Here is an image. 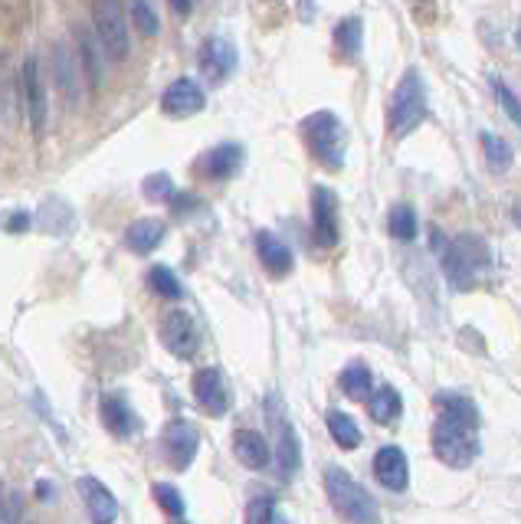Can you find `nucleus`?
<instances>
[{"label":"nucleus","instance_id":"f257e3e1","mask_svg":"<svg viewBox=\"0 0 521 524\" xmlns=\"http://www.w3.org/2000/svg\"><path fill=\"white\" fill-rule=\"evenodd\" d=\"M440 416L433 423V452L449 469H469L479 456V413L476 403L459 393H440L436 397Z\"/></svg>","mask_w":521,"mask_h":524},{"label":"nucleus","instance_id":"f03ea898","mask_svg":"<svg viewBox=\"0 0 521 524\" xmlns=\"http://www.w3.org/2000/svg\"><path fill=\"white\" fill-rule=\"evenodd\" d=\"M302 138H305V145H309L312 158H318L322 168L341 171L345 154H348V128L335 112H328V109L312 112L302 122Z\"/></svg>","mask_w":521,"mask_h":524},{"label":"nucleus","instance_id":"7ed1b4c3","mask_svg":"<svg viewBox=\"0 0 521 524\" xmlns=\"http://www.w3.org/2000/svg\"><path fill=\"white\" fill-rule=\"evenodd\" d=\"M426 118V82L417 69H407L404 79L397 82L394 99H390V135L407 138L413 128Z\"/></svg>","mask_w":521,"mask_h":524},{"label":"nucleus","instance_id":"20e7f679","mask_svg":"<svg viewBox=\"0 0 521 524\" xmlns=\"http://www.w3.org/2000/svg\"><path fill=\"white\" fill-rule=\"evenodd\" d=\"M92 27H96V37L112 63L128 59V53H132V33H128L125 0H92Z\"/></svg>","mask_w":521,"mask_h":524},{"label":"nucleus","instance_id":"39448f33","mask_svg":"<svg viewBox=\"0 0 521 524\" xmlns=\"http://www.w3.org/2000/svg\"><path fill=\"white\" fill-rule=\"evenodd\" d=\"M485 266H489V249L479 236H456L443 253V272L456 289H472Z\"/></svg>","mask_w":521,"mask_h":524},{"label":"nucleus","instance_id":"423d86ee","mask_svg":"<svg viewBox=\"0 0 521 524\" xmlns=\"http://www.w3.org/2000/svg\"><path fill=\"white\" fill-rule=\"evenodd\" d=\"M325 488H328V498L331 505L341 518H348L354 524H367V521H377L374 518V502L364 488L351 479L345 469H328L325 472Z\"/></svg>","mask_w":521,"mask_h":524},{"label":"nucleus","instance_id":"0eeeda50","mask_svg":"<svg viewBox=\"0 0 521 524\" xmlns=\"http://www.w3.org/2000/svg\"><path fill=\"white\" fill-rule=\"evenodd\" d=\"M20 102H23V112H27L30 131L40 138L46 128V118H50V102H46V79L37 56H27L20 66Z\"/></svg>","mask_w":521,"mask_h":524},{"label":"nucleus","instance_id":"6e6552de","mask_svg":"<svg viewBox=\"0 0 521 524\" xmlns=\"http://www.w3.org/2000/svg\"><path fill=\"white\" fill-rule=\"evenodd\" d=\"M312 233H315V243L322 249L338 246L341 240V223H338V197L335 190L318 184L312 190Z\"/></svg>","mask_w":521,"mask_h":524},{"label":"nucleus","instance_id":"1a4fd4ad","mask_svg":"<svg viewBox=\"0 0 521 524\" xmlns=\"http://www.w3.org/2000/svg\"><path fill=\"white\" fill-rule=\"evenodd\" d=\"M161 344L174 357H181V361L194 357L197 348H200V331L194 325V318L187 312H181V308H174V312L164 315L161 318Z\"/></svg>","mask_w":521,"mask_h":524},{"label":"nucleus","instance_id":"9d476101","mask_svg":"<svg viewBox=\"0 0 521 524\" xmlns=\"http://www.w3.org/2000/svg\"><path fill=\"white\" fill-rule=\"evenodd\" d=\"M164 456H168V462L174 469H187L197 456V446H200V433L194 423L187 420H171L168 426H164Z\"/></svg>","mask_w":521,"mask_h":524},{"label":"nucleus","instance_id":"9b49d317","mask_svg":"<svg viewBox=\"0 0 521 524\" xmlns=\"http://www.w3.org/2000/svg\"><path fill=\"white\" fill-rule=\"evenodd\" d=\"M197 63H200V73H204L210 82H223V79L233 76V69H236V63H240V56H236L230 40L207 37L204 43H200Z\"/></svg>","mask_w":521,"mask_h":524},{"label":"nucleus","instance_id":"f8f14e48","mask_svg":"<svg viewBox=\"0 0 521 524\" xmlns=\"http://www.w3.org/2000/svg\"><path fill=\"white\" fill-rule=\"evenodd\" d=\"M207 105L204 89L194 79H174L161 95V112L171 118H191Z\"/></svg>","mask_w":521,"mask_h":524},{"label":"nucleus","instance_id":"ddd939ff","mask_svg":"<svg viewBox=\"0 0 521 524\" xmlns=\"http://www.w3.org/2000/svg\"><path fill=\"white\" fill-rule=\"evenodd\" d=\"M76 488H79L82 502H86L92 524H115L118 521V498L96 479V475H82Z\"/></svg>","mask_w":521,"mask_h":524},{"label":"nucleus","instance_id":"4468645a","mask_svg":"<svg viewBox=\"0 0 521 524\" xmlns=\"http://www.w3.org/2000/svg\"><path fill=\"white\" fill-rule=\"evenodd\" d=\"M194 400L200 403V410L210 416H223L230 410V393H227V384H223L220 371L204 367V371L194 374Z\"/></svg>","mask_w":521,"mask_h":524},{"label":"nucleus","instance_id":"2eb2a0df","mask_svg":"<svg viewBox=\"0 0 521 524\" xmlns=\"http://www.w3.org/2000/svg\"><path fill=\"white\" fill-rule=\"evenodd\" d=\"M374 475H377V482H381L384 488H390V492H407V485H410V466H407L404 449H397V446L377 449V456H374Z\"/></svg>","mask_w":521,"mask_h":524},{"label":"nucleus","instance_id":"dca6fc26","mask_svg":"<svg viewBox=\"0 0 521 524\" xmlns=\"http://www.w3.org/2000/svg\"><path fill=\"white\" fill-rule=\"evenodd\" d=\"M243 145H236V141H223L213 151L204 154V161H200V171H204L210 181H227L236 171L243 168Z\"/></svg>","mask_w":521,"mask_h":524},{"label":"nucleus","instance_id":"f3484780","mask_svg":"<svg viewBox=\"0 0 521 524\" xmlns=\"http://www.w3.org/2000/svg\"><path fill=\"white\" fill-rule=\"evenodd\" d=\"M233 456L240 459V466L259 472V469L269 466V443L263 439V433H256V430H236L233 433Z\"/></svg>","mask_w":521,"mask_h":524},{"label":"nucleus","instance_id":"a211bd4d","mask_svg":"<svg viewBox=\"0 0 521 524\" xmlns=\"http://www.w3.org/2000/svg\"><path fill=\"white\" fill-rule=\"evenodd\" d=\"M79 66L82 63H76V56L69 53L63 43L53 50V79H56V86H59V92H63V99L69 105L79 102Z\"/></svg>","mask_w":521,"mask_h":524},{"label":"nucleus","instance_id":"6ab92c4d","mask_svg":"<svg viewBox=\"0 0 521 524\" xmlns=\"http://www.w3.org/2000/svg\"><path fill=\"white\" fill-rule=\"evenodd\" d=\"M272 430H276L279 436V469L282 475H295L299 472V459H302V452H299V439H295V430H292V423L282 416V410H272Z\"/></svg>","mask_w":521,"mask_h":524},{"label":"nucleus","instance_id":"aec40b11","mask_svg":"<svg viewBox=\"0 0 521 524\" xmlns=\"http://www.w3.org/2000/svg\"><path fill=\"white\" fill-rule=\"evenodd\" d=\"M256 253H259V262L272 272V276H286L292 269V249L279 240L276 233H256Z\"/></svg>","mask_w":521,"mask_h":524},{"label":"nucleus","instance_id":"412c9836","mask_svg":"<svg viewBox=\"0 0 521 524\" xmlns=\"http://www.w3.org/2000/svg\"><path fill=\"white\" fill-rule=\"evenodd\" d=\"M79 37H76V43H79V63H82V73H86V79H89V86L92 89H102V82H105V63H102V56H109L102 50V43H99V37L92 40L86 30H76Z\"/></svg>","mask_w":521,"mask_h":524},{"label":"nucleus","instance_id":"4be33fe9","mask_svg":"<svg viewBox=\"0 0 521 524\" xmlns=\"http://www.w3.org/2000/svg\"><path fill=\"white\" fill-rule=\"evenodd\" d=\"M99 416H102L105 430H109L112 436H118V439H125V436L135 433V413H132V407H128L122 397H102Z\"/></svg>","mask_w":521,"mask_h":524},{"label":"nucleus","instance_id":"5701e85b","mask_svg":"<svg viewBox=\"0 0 521 524\" xmlns=\"http://www.w3.org/2000/svg\"><path fill=\"white\" fill-rule=\"evenodd\" d=\"M164 233H168V226H164L161 220H135L132 226L125 230V243L132 253H151L155 246H161Z\"/></svg>","mask_w":521,"mask_h":524},{"label":"nucleus","instance_id":"b1692460","mask_svg":"<svg viewBox=\"0 0 521 524\" xmlns=\"http://www.w3.org/2000/svg\"><path fill=\"white\" fill-rule=\"evenodd\" d=\"M400 407H404V400H400V393L394 387H377L371 397H367V413H371L374 423H394L400 416Z\"/></svg>","mask_w":521,"mask_h":524},{"label":"nucleus","instance_id":"393cba45","mask_svg":"<svg viewBox=\"0 0 521 524\" xmlns=\"http://www.w3.org/2000/svg\"><path fill=\"white\" fill-rule=\"evenodd\" d=\"M328 433H331V439H335V446L345 449V452L361 446V426L354 423V416L341 413V410L328 413Z\"/></svg>","mask_w":521,"mask_h":524},{"label":"nucleus","instance_id":"a878e982","mask_svg":"<svg viewBox=\"0 0 521 524\" xmlns=\"http://www.w3.org/2000/svg\"><path fill=\"white\" fill-rule=\"evenodd\" d=\"M482 154H485V164H489L495 174H505L515 164L512 145H508L505 138L492 135V131H482Z\"/></svg>","mask_w":521,"mask_h":524},{"label":"nucleus","instance_id":"bb28decb","mask_svg":"<svg viewBox=\"0 0 521 524\" xmlns=\"http://www.w3.org/2000/svg\"><path fill=\"white\" fill-rule=\"evenodd\" d=\"M125 7H128V17H132L135 30L141 33V37H158L161 20H158V10L151 0H125Z\"/></svg>","mask_w":521,"mask_h":524},{"label":"nucleus","instance_id":"cd10ccee","mask_svg":"<svg viewBox=\"0 0 521 524\" xmlns=\"http://www.w3.org/2000/svg\"><path fill=\"white\" fill-rule=\"evenodd\" d=\"M341 390L348 393L351 400H367L371 397V371L364 364H351L341 371Z\"/></svg>","mask_w":521,"mask_h":524},{"label":"nucleus","instance_id":"c85d7f7f","mask_svg":"<svg viewBox=\"0 0 521 524\" xmlns=\"http://www.w3.org/2000/svg\"><path fill=\"white\" fill-rule=\"evenodd\" d=\"M390 233H394L397 240H404V243L417 240L420 223H417V213H413V207L400 204V207L390 210Z\"/></svg>","mask_w":521,"mask_h":524},{"label":"nucleus","instance_id":"c756f323","mask_svg":"<svg viewBox=\"0 0 521 524\" xmlns=\"http://www.w3.org/2000/svg\"><path fill=\"white\" fill-rule=\"evenodd\" d=\"M148 285H151V292L155 295H161V299H171V302H177L184 295V289H181V282H177V276L168 269V266H155L148 272Z\"/></svg>","mask_w":521,"mask_h":524},{"label":"nucleus","instance_id":"7c9ffc66","mask_svg":"<svg viewBox=\"0 0 521 524\" xmlns=\"http://www.w3.org/2000/svg\"><path fill=\"white\" fill-rule=\"evenodd\" d=\"M361 20L358 17H345L335 27V43H338V50L345 53V56H358L361 53Z\"/></svg>","mask_w":521,"mask_h":524},{"label":"nucleus","instance_id":"2f4dec72","mask_svg":"<svg viewBox=\"0 0 521 524\" xmlns=\"http://www.w3.org/2000/svg\"><path fill=\"white\" fill-rule=\"evenodd\" d=\"M492 92H495V102L502 105V112H505L508 118H512L515 128L521 131V99H518V95H515L512 89L505 86L502 79H495V82H492Z\"/></svg>","mask_w":521,"mask_h":524},{"label":"nucleus","instance_id":"473e14b6","mask_svg":"<svg viewBox=\"0 0 521 524\" xmlns=\"http://www.w3.org/2000/svg\"><path fill=\"white\" fill-rule=\"evenodd\" d=\"M155 502L164 508V515H171V518H184V498H181V492H177L174 485L158 482V485H155Z\"/></svg>","mask_w":521,"mask_h":524},{"label":"nucleus","instance_id":"72a5a7b5","mask_svg":"<svg viewBox=\"0 0 521 524\" xmlns=\"http://www.w3.org/2000/svg\"><path fill=\"white\" fill-rule=\"evenodd\" d=\"M243 524H276V505H272V498H253V502L246 505Z\"/></svg>","mask_w":521,"mask_h":524},{"label":"nucleus","instance_id":"f704fd0d","mask_svg":"<svg viewBox=\"0 0 521 524\" xmlns=\"http://www.w3.org/2000/svg\"><path fill=\"white\" fill-rule=\"evenodd\" d=\"M145 197L148 200H174V184H171V177L168 174H151L148 181H145Z\"/></svg>","mask_w":521,"mask_h":524},{"label":"nucleus","instance_id":"c9c22d12","mask_svg":"<svg viewBox=\"0 0 521 524\" xmlns=\"http://www.w3.org/2000/svg\"><path fill=\"white\" fill-rule=\"evenodd\" d=\"M168 4L177 17H191V10H194V0H168Z\"/></svg>","mask_w":521,"mask_h":524},{"label":"nucleus","instance_id":"e433bc0d","mask_svg":"<svg viewBox=\"0 0 521 524\" xmlns=\"http://www.w3.org/2000/svg\"><path fill=\"white\" fill-rule=\"evenodd\" d=\"M7 498H10V492L4 485H0V511H4V505H7Z\"/></svg>","mask_w":521,"mask_h":524},{"label":"nucleus","instance_id":"4c0bfd02","mask_svg":"<svg viewBox=\"0 0 521 524\" xmlns=\"http://www.w3.org/2000/svg\"><path fill=\"white\" fill-rule=\"evenodd\" d=\"M512 217H515V223L521 226V200H518V204L512 207Z\"/></svg>","mask_w":521,"mask_h":524},{"label":"nucleus","instance_id":"58836bf2","mask_svg":"<svg viewBox=\"0 0 521 524\" xmlns=\"http://www.w3.org/2000/svg\"><path fill=\"white\" fill-rule=\"evenodd\" d=\"M515 37H518V50H521V23H518V33H515Z\"/></svg>","mask_w":521,"mask_h":524},{"label":"nucleus","instance_id":"ea45409f","mask_svg":"<svg viewBox=\"0 0 521 524\" xmlns=\"http://www.w3.org/2000/svg\"><path fill=\"white\" fill-rule=\"evenodd\" d=\"M367 524H377V521H367Z\"/></svg>","mask_w":521,"mask_h":524}]
</instances>
